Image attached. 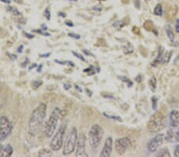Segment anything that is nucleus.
Returning a JSON list of instances; mask_svg holds the SVG:
<instances>
[{"mask_svg": "<svg viewBox=\"0 0 179 157\" xmlns=\"http://www.w3.org/2000/svg\"><path fill=\"white\" fill-rule=\"evenodd\" d=\"M85 143H86L85 135L81 133L79 135L77 139V150L76 152V156H88V153L85 151Z\"/></svg>", "mask_w": 179, "mask_h": 157, "instance_id": "9d476101", "label": "nucleus"}, {"mask_svg": "<svg viewBox=\"0 0 179 157\" xmlns=\"http://www.w3.org/2000/svg\"><path fill=\"white\" fill-rule=\"evenodd\" d=\"M123 50H124V54H130L133 52V50H134V49H133L132 45H131V44L128 43V45H127L126 46L124 47Z\"/></svg>", "mask_w": 179, "mask_h": 157, "instance_id": "6ab92c4d", "label": "nucleus"}, {"mask_svg": "<svg viewBox=\"0 0 179 157\" xmlns=\"http://www.w3.org/2000/svg\"><path fill=\"white\" fill-rule=\"evenodd\" d=\"M163 48L161 47V48H159V54H158V56H157V58L155 59V61H154V62L152 63L151 65L154 66V67H155V66H157L158 64H159V63L161 62V61H162V60H163Z\"/></svg>", "mask_w": 179, "mask_h": 157, "instance_id": "4468645a", "label": "nucleus"}, {"mask_svg": "<svg viewBox=\"0 0 179 157\" xmlns=\"http://www.w3.org/2000/svg\"><path fill=\"white\" fill-rule=\"evenodd\" d=\"M166 34L169 37V39L171 40V42H174V33H173V30L171 29V27L170 26H166Z\"/></svg>", "mask_w": 179, "mask_h": 157, "instance_id": "a211bd4d", "label": "nucleus"}, {"mask_svg": "<svg viewBox=\"0 0 179 157\" xmlns=\"http://www.w3.org/2000/svg\"><path fill=\"white\" fill-rule=\"evenodd\" d=\"M7 10H8L10 12H11L12 14H14V15H20V12L18 11L17 9L15 7H7Z\"/></svg>", "mask_w": 179, "mask_h": 157, "instance_id": "5701e85b", "label": "nucleus"}, {"mask_svg": "<svg viewBox=\"0 0 179 157\" xmlns=\"http://www.w3.org/2000/svg\"><path fill=\"white\" fill-rule=\"evenodd\" d=\"M3 145H1L0 144V156H1V153H2V152H3Z\"/></svg>", "mask_w": 179, "mask_h": 157, "instance_id": "c03bdc74", "label": "nucleus"}, {"mask_svg": "<svg viewBox=\"0 0 179 157\" xmlns=\"http://www.w3.org/2000/svg\"><path fill=\"white\" fill-rule=\"evenodd\" d=\"M56 63H58V64H69V65H72V66H74V64H72V62H70V61H65V62H61L60 61H57V60H55Z\"/></svg>", "mask_w": 179, "mask_h": 157, "instance_id": "c756f323", "label": "nucleus"}, {"mask_svg": "<svg viewBox=\"0 0 179 157\" xmlns=\"http://www.w3.org/2000/svg\"><path fill=\"white\" fill-rule=\"evenodd\" d=\"M69 1H77V0H69Z\"/></svg>", "mask_w": 179, "mask_h": 157, "instance_id": "09e8293b", "label": "nucleus"}, {"mask_svg": "<svg viewBox=\"0 0 179 157\" xmlns=\"http://www.w3.org/2000/svg\"><path fill=\"white\" fill-rule=\"evenodd\" d=\"M13 154V148L10 145H7L3 147V152L1 153V156H10Z\"/></svg>", "mask_w": 179, "mask_h": 157, "instance_id": "ddd939ff", "label": "nucleus"}, {"mask_svg": "<svg viewBox=\"0 0 179 157\" xmlns=\"http://www.w3.org/2000/svg\"><path fill=\"white\" fill-rule=\"evenodd\" d=\"M35 32H37V33H41V34H42V35H44V36H46V37H49V36H50V34L49 33H45V32H42L41 30H34Z\"/></svg>", "mask_w": 179, "mask_h": 157, "instance_id": "f704fd0d", "label": "nucleus"}, {"mask_svg": "<svg viewBox=\"0 0 179 157\" xmlns=\"http://www.w3.org/2000/svg\"><path fill=\"white\" fill-rule=\"evenodd\" d=\"M83 52H84V53H85V54H86L87 56H93L92 54L91 53V52H88V51H87V50H83Z\"/></svg>", "mask_w": 179, "mask_h": 157, "instance_id": "4c0bfd02", "label": "nucleus"}, {"mask_svg": "<svg viewBox=\"0 0 179 157\" xmlns=\"http://www.w3.org/2000/svg\"><path fill=\"white\" fill-rule=\"evenodd\" d=\"M155 156H162V157H170L171 156V152H169L168 149L166 148H163V149H160L155 154Z\"/></svg>", "mask_w": 179, "mask_h": 157, "instance_id": "2eb2a0df", "label": "nucleus"}, {"mask_svg": "<svg viewBox=\"0 0 179 157\" xmlns=\"http://www.w3.org/2000/svg\"><path fill=\"white\" fill-rule=\"evenodd\" d=\"M165 140V135L160 133L157 134L155 137L151 139L147 144V149L150 152H155L159 150V149L163 144Z\"/></svg>", "mask_w": 179, "mask_h": 157, "instance_id": "6e6552de", "label": "nucleus"}, {"mask_svg": "<svg viewBox=\"0 0 179 157\" xmlns=\"http://www.w3.org/2000/svg\"><path fill=\"white\" fill-rule=\"evenodd\" d=\"M100 1H106V0H100Z\"/></svg>", "mask_w": 179, "mask_h": 157, "instance_id": "8fccbe9b", "label": "nucleus"}, {"mask_svg": "<svg viewBox=\"0 0 179 157\" xmlns=\"http://www.w3.org/2000/svg\"><path fill=\"white\" fill-rule=\"evenodd\" d=\"M174 142H179V130H174Z\"/></svg>", "mask_w": 179, "mask_h": 157, "instance_id": "a878e982", "label": "nucleus"}, {"mask_svg": "<svg viewBox=\"0 0 179 157\" xmlns=\"http://www.w3.org/2000/svg\"><path fill=\"white\" fill-rule=\"evenodd\" d=\"M103 115L105 117H108V118H111V119H113V120H117L119 121H122V119H121V117H119V116H112V115H107L106 114H103Z\"/></svg>", "mask_w": 179, "mask_h": 157, "instance_id": "393cba45", "label": "nucleus"}, {"mask_svg": "<svg viewBox=\"0 0 179 157\" xmlns=\"http://www.w3.org/2000/svg\"><path fill=\"white\" fill-rule=\"evenodd\" d=\"M41 84H42V81L41 80H34V81H33V83H31V86H32L33 89L36 90Z\"/></svg>", "mask_w": 179, "mask_h": 157, "instance_id": "4be33fe9", "label": "nucleus"}, {"mask_svg": "<svg viewBox=\"0 0 179 157\" xmlns=\"http://www.w3.org/2000/svg\"><path fill=\"white\" fill-rule=\"evenodd\" d=\"M119 79H121V80H122V81H124V82H125V83H128H128H129V86H132V83H131V82L130 81L129 79H128L127 77H124V76H123V77H119Z\"/></svg>", "mask_w": 179, "mask_h": 157, "instance_id": "cd10ccee", "label": "nucleus"}, {"mask_svg": "<svg viewBox=\"0 0 179 157\" xmlns=\"http://www.w3.org/2000/svg\"><path fill=\"white\" fill-rule=\"evenodd\" d=\"M61 110L59 108H55L53 112L50 114V117L45 122L44 126V133L47 137H51L54 135L56 129H57V122L61 116Z\"/></svg>", "mask_w": 179, "mask_h": 157, "instance_id": "7ed1b4c3", "label": "nucleus"}, {"mask_svg": "<svg viewBox=\"0 0 179 157\" xmlns=\"http://www.w3.org/2000/svg\"><path fill=\"white\" fill-rule=\"evenodd\" d=\"M50 52H49V53H47V54H41L40 56L41 57H48V56H50Z\"/></svg>", "mask_w": 179, "mask_h": 157, "instance_id": "79ce46f5", "label": "nucleus"}, {"mask_svg": "<svg viewBox=\"0 0 179 157\" xmlns=\"http://www.w3.org/2000/svg\"><path fill=\"white\" fill-rule=\"evenodd\" d=\"M28 63H29V59L27 58V59H26V61H25V62L22 64V66H23V67H26V65H27Z\"/></svg>", "mask_w": 179, "mask_h": 157, "instance_id": "e433bc0d", "label": "nucleus"}, {"mask_svg": "<svg viewBox=\"0 0 179 157\" xmlns=\"http://www.w3.org/2000/svg\"><path fill=\"white\" fill-rule=\"evenodd\" d=\"M47 106L45 103H40L33 110L29 120V134L35 136L38 134L42 127L45 116Z\"/></svg>", "mask_w": 179, "mask_h": 157, "instance_id": "f257e3e1", "label": "nucleus"}, {"mask_svg": "<svg viewBox=\"0 0 179 157\" xmlns=\"http://www.w3.org/2000/svg\"><path fill=\"white\" fill-rule=\"evenodd\" d=\"M149 86H150V89L152 91H155L156 90L157 87V80L155 76H152L151 79L149 80Z\"/></svg>", "mask_w": 179, "mask_h": 157, "instance_id": "dca6fc26", "label": "nucleus"}, {"mask_svg": "<svg viewBox=\"0 0 179 157\" xmlns=\"http://www.w3.org/2000/svg\"><path fill=\"white\" fill-rule=\"evenodd\" d=\"M8 54V56L10 57V60H11V61H14V60H16V59H17V56H16L15 55H14V54H11V53H7Z\"/></svg>", "mask_w": 179, "mask_h": 157, "instance_id": "c9c22d12", "label": "nucleus"}, {"mask_svg": "<svg viewBox=\"0 0 179 157\" xmlns=\"http://www.w3.org/2000/svg\"><path fill=\"white\" fill-rule=\"evenodd\" d=\"M112 148H113V140L112 136H109L105 140L104 145L102 149L100 156L101 157H108L112 155Z\"/></svg>", "mask_w": 179, "mask_h": 157, "instance_id": "9b49d317", "label": "nucleus"}, {"mask_svg": "<svg viewBox=\"0 0 179 157\" xmlns=\"http://www.w3.org/2000/svg\"><path fill=\"white\" fill-rule=\"evenodd\" d=\"M103 136V130L98 124L92 126L88 133V141L92 149H97L100 146Z\"/></svg>", "mask_w": 179, "mask_h": 157, "instance_id": "20e7f679", "label": "nucleus"}, {"mask_svg": "<svg viewBox=\"0 0 179 157\" xmlns=\"http://www.w3.org/2000/svg\"><path fill=\"white\" fill-rule=\"evenodd\" d=\"M170 125L173 128H177L179 125V111L173 110L170 113L169 117Z\"/></svg>", "mask_w": 179, "mask_h": 157, "instance_id": "f8f14e48", "label": "nucleus"}, {"mask_svg": "<svg viewBox=\"0 0 179 157\" xmlns=\"http://www.w3.org/2000/svg\"><path fill=\"white\" fill-rule=\"evenodd\" d=\"M154 14L157 16H162L163 14V9H162V4L159 3L157 4V6L155 7V10H154Z\"/></svg>", "mask_w": 179, "mask_h": 157, "instance_id": "f3484780", "label": "nucleus"}, {"mask_svg": "<svg viewBox=\"0 0 179 157\" xmlns=\"http://www.w3.org/2000/svg\"><path fill=\"white\" fill-rule=\"evenodd\" d=\"M0 1H1V2H5V3H8V4L10 3V0H0Z\"/></svg>", "mask_w": 179, "mask_h": 157, "instance_id": "49530a36", "label": "nucleus"}, {"mask_svg": "<svg viewBox=\"0 0 179 157\" xmlns=\"http://www.w3.org/2000/svg\"><path fill=\"white\" fill-rule=\"evenodd\" d=\"M58 14L61 16V17H66V14H63V13H61V12L59 13Z\"/></svg>", "mask_w": 179, "mask_h": 157, "instance_id": "de8ad7c7", "label": "nucleus"}, {"mask_svg": "<svg viewBox=\"0 0 179 157\" xmlns=\"http://www.w3.org/2000/svg\"><path fill=\"white\" fill-rule=\"evenodd\" d=\"M174 156H179V145H177V146L175 147V149H174Z\"/></svg>", "mask_w": 179, "mask_h": 157, "instance_id": "7c9ffc66", "label": "nucleus"}, {"mask_svg": "<svg viewBox=\"0 0 179 157\" xmlns=\"http://www.w3.org/2000/svg\"><path fill=\"white\" fill-rule=\"evenodd\" d=\"M77 130L76 128H72L69 132V135L66 137L65 141L64 149H63V155H68L74 152L76 149V145L77 144Z\"/></svg>", "mask_w": 179, "mask_h": 157, "instance_id": "39448f33", "label": "nucleus"}, {"mask_svg": "<svg viewBox=\"0 0 179 157\" xmlns=\"http://www.w3.org/2000/svg\"><path fill=\"white\" fill-rule=\"evenodd\" d=\"M44 15L45 16V17H46L48 20H50V17H51V15H50V9H49L48 7H47V8L45 10V11H44Z\"/></svg>", "mask_w": 179, "mask_h": 157, "instance_id": "bb28decb", "label": "nucleus"}, {"mask_svg": "<svg viewBox=\"0 0 179 157\" xmlns=\"http://www.w3.org/2000/svg\"><path fill=\"white\" fill-rule=\"evenodd\" d=\"M72 54L75 56L76 57H77V58H79L80 60H81V61H85V59L84 58V56H83L82 55H81L80 53H77V52H74V51H72Z\"/></svg>", "mask_w": 179, "mask_h": 157, "instance_id": "c85d7f7f", "label": "nucleus"}, {"mask_svg": "<svg viewBox=\"0 0 179 157\" xmlns=\"http://www.w3.org/2000/svg\"><path fill=\"white\" fill-rule=\"evenodd\" d=\"M66 130V125H62L52 139L51 142H50V146L54 151H58L61 149L62 145H63V141H64Z\"/></svg>", "mask_w": 179, "mask_h": 157, "instance_id": "423d86ee", "label": "nucleus"}, {"mask_svg": "<svg viewBox=\"0 0 179 157\" xmlns=\"http://www.w3.org/2000/svg\"><path fill=\"white\" fill-rule=\"evenodd\" d=\"M13 130V125L7 117H0V142L8 137Z\"/></svg>", "mask_w": 179, "mask_h": 157, "instance_id": "0eeeda50", "label": "nucleus"}, {"mask_svg": "<svg viewBox=\"0 0 179 157\" xmlns=\"http://www.w3.org/2000/svg\"><path fill=\"white\" fill-rule=\"evenodd\" d=\"M175 31L177 33H179V18L177 19L175 23Z\"/></svg>", "mask_w": 179, "mask_h": 157, "instance_id": "72a5a7b5", "label": "nucleus"}, {"mask_svg": "<svg viewBox=\"0 0 179 157\" xmlns=\"http://www.w3.org/2000/svg\"><path fill=\"white\" fill-rule=\"evenodd\" d=\"M124 26H125V23H124L123 21H117L115 22H114L113 24V26L116 29H120L121 28L124 27Z\"/></svg>", "mask_w": 179, "mask_h": 157, "instance_id": "412c9836", "label": "nucleus"}, {"mask_svg": "<svg viewBox=\"0 0 179 157\" xmlns=\"http://www.w3.org/2000/svg\"><path fill=\"white\" fill-rule=\"evenodd\" d=\"M64 88L66 89V90H69V89H70L71 88V85L69 84H64Z\"/></svg>", "mask_w": 179, "mask_h": 157, "instance_id": "58836bf2", "label": "nucleus"}, {"mask_svg": "<svg viewBox=\"0 0 179 157\" xmlns=\"http://www.w3.org/2000/svg\"><path fill=\"white\" fill-rule=\"evenodd\" d=\"M69 36L71 37L72 38H75V39H80L81 36L78 34H76V33H69Z\"/></svg>", "mask_w": 179, "mask_h": 157, "instance_id": "2f4dec72", "label": "nucleus"}, {"mask_svg": "<svg viewBox=\"0 0 179 157\" xmlns=\"http://www.w3.org/2000/svg\"><path fill=\"white\" fill-rule=\"evenodd\" d=\"M24 33L26 34V37H29V38H33L34 37V35H30V34H29V33H25V32H24Z\"/></svg>", "mask_w": 179, "mask_h": 157, "instance_id": "37998d69", "label": "nucleus"}, {"mask_svg": "<svg viewBox=\"0 0 179 157\" xmlns=\"http://www.w3.org/2000/svg\"><path fill=\"white\" fill-rule=\"evenodd\" d=\"M87 71H89V72H88V75H94L95 74V71H94V69H93L92 66L89 67V68H88V69L85 70V72H86Z\"/></svg>", "mask_w": 179, "mask_h": 157, "instance_id": "473e14b6", "label": "nucleus"}, {"mask_svg": "<svg viewBox=\"0 0 179 157\" xmlns=\"http://www.w3.org/2000/svg\"><path fill=\"white\" fill-rule=\"evenodd\" d=\"M66 26H73V24H72V22H70V21L66 22Z\"/></svg>", "mask_w": 179, "mask_h": 157, "instance_id": "a19ab883", "label": "nucleus"}, {"mask_svg": "<svg viewBox=\"0 0 179 157\" xmlns=\"http://www.w3.org/2000/svg\"><path fill=\"white\" fill-rule=\"evenodd\" d=\"M93 9H94V10H97L98 11H102V7L101 6H100V7H98V6H97V7H95Z\"/></svg>", "mask_w": 179, "mask_h": 157, "instance_id": "ea45409f", "label": "nucleus"}, {"mask_svg": "<svg viewBox=\"0 0 179 157\" xmlns=\"http://www.w3.org/2000/svg\"><path fill=\"white\" fill-rule=\"evenodd\" d=\"M177 59H178V60H179V55H178V56H177Z\"/></svg>", "mask_w": 179, "mask_h": 157, "instance_id": "3c124183", "label": "nucleus"}, {"mask_svg": "<svg viewBox=\"0 0 179 157\" xmlns=\"http://www.w3.org/2000/svg\"><path fill=\"white\" fill-rule=\"evenodd\" d=\"M166 125V118L164 114L160 111L155 113L149 120L147 129L151 133H158L163 130Z\"/></svg>", "mask_w": 179, "mask_h": 157, "instance_id": "f03ea898", "label": "nucleus"}, {"mask_svg": "<svg viewBox=\"0 0 179 157\" xmlns=\"http://www.w3.org/2000/svg\"><path fill=\"white\" fill-rule=\"evenodd\" d=\"M152 99V108H153V110H156L157 109V105H158V99H157V98L155 96H153L151 98Z\"/></svg>", "mask_w": 179, "mask_h": 157, "instance_id": "b1692460", "label": "nucleus"}, {"mask_svg": "<svg viewBox=\"0 0 179 157\" xmlns=\"http://www.w3.org/2000/svg\"><path fill=\"white\" fill-rule=\"evenodd\" d=\"M131 141L128 137H123V138L117 139L115 140V151L119 155H122L128 150V147H129Z\"/></svg>", "mask_w": 179, "mask_h": 157, "instance_id": "1a4fd4ad", "label": "nucleus"}, {"mask_svg": "<svg viewBox=\"0 0 179 157\" xmlns=\"http://www.w3.org/2000/svg\"><path fill=\"white\" fill-rule=\"evenodd\" d=\"M144 28L146 29V30H149V31H150V30H152V29H155V28H154V25L151 21L145 22Z\"/></svg>", "mask_w": 179, "mask_h": 157, "instance_id": "aec40b11", "label": "nucleus"}, {"mask_svg": "<svg viewBox=\"0 0 179 157\" xmlns=\"http://www.w3.org/2000/svg\"><path fill=\"white\" fill-rule=\"evenodd\" d=\"M23 45H21V46H19L18 51L19 52H23Z\"/></svg>", "mask_w": 179, "mask_h": 157, "instance_id": "a18cd8bd", "label": "nucleus"}]
</instances>
